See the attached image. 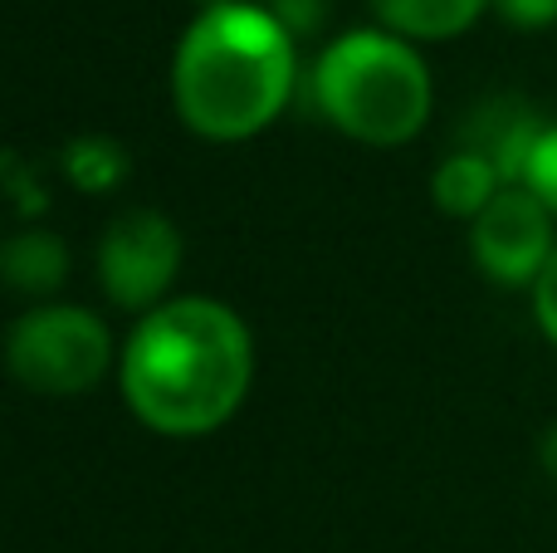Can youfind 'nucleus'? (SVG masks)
Segmentation results:
<instances>
[{"label": "nucleus", "mask_w": 557, "mask_h": 553, "mask_svg": "<svg viewBox=\"0 0 557 553\" xmlns=\"http://www.w3.org/2000/svg\"><path fill=\"white\" fill-rule=\"evenodd\" d=\"M123 172H127V157L108 137H84V143L69 147V176L84 192H108V186L123 182Z\"/></svg>", "instance_id": "obj_10"}, {"label": "nucleus", "mask_w": 557, "mask_h": 553, "mask_svg": "<svg viewBox=\"0 0 557 553\" xmlns=\"http://www.w3.org/2000/svg\"><path fill=\"white\" fill-rule=\"evenodd\" d=\"M318 113L367 147H401L431 123V69L411 39L392 29H352L333 39L313 69Z\"/></svg>", "instance_id": "obj_3"}, {"label": "nucleus", "mask_w": 557, "mask_h": 553, "mask_svg": "<svg viewBox=\"0 0 557 553\" xmlns=\"http://www.w3.org/2000/svg\"><path fill=\"white\" fill-rule=\"evenodd\" d=\"M182 250L186 245L172 216L133 206V211L113 216L98 241V284L117 309L152 314L157 304H166V290L182 270Z\"/></svg>", "instance_id": "obj_5"}, {"label": "nucleus", "mask_w": 557, "mask_h": 553, "mask_svg": "<svg viewBox=\"0 0 557 553\" xmlns=\"http://www.w3.org/2000/svg\"><path fill=\"white\" fill-rule=\"evenodd\" d=\"M382 29L401 39H455L494 5V0H367Z\"/></svg>", "instance_id": "obj_8"}, {"label": "nucleus", "mask_w": 557, "mask_h": 553, "mask_svg": "<svg viewBox=\"0 0 557 553\" xmlns=\"http://www.w3.org/2000/svg\"><path fill=\"white\" fill-rule=\"evenodd\" d=\"M539 460H543V470L557 480V421L548 431H543V441H539Z\"/></svg>", "instance_id": "obj_14"}, {"label": "nucleus", "mask_w": 557, "mask_h": 553, "mask_svg": "<svg viewBox=\"0 0 557 553\" xmlns=\"http://www.w3.org/2000/svg\"><path fill=\"white\" fill-rule=\"evenodd\" d=\"M5 368L39 397H78L94 392L113 368V333L94 309L45 304L15 319L5 339Z\"/></svg>", "instance_id": "obj_4"}, {"label": "nucleus", "mask_w": 557, "mask_h": 553, "mask_svg": "<svg viewBox=\"0 0 557 553\" xmlns=\"http://www.w3.org/2000/svg\"><path fill=\"white\" fill-rule=\"evenodd\" d=\"M0 270H5V280L15 284V290L45 294L64 280V245L49 231H25L15 245L0 250Z\"/></svg>", "instance_id": "obj_9"}, {"label": "nucleus", "mask_w": 557, "mask_h": 553, "mask_svg": "<svg viewBox=\"0 0 557 553\" xmlns=\"http://www.w3.org/2000/svg\"><path fill=\"white\" fill-rule=\"evenodd\" d=\"M294 78V29L264 5L215 0L176 45L172 103L206 143H245L288 108Z\"/></svg>", "instance_id": "obj_2"}, {"label": "nucleus", "mask_w": 557, "mask_h": 553, "mask_svg": "<svg viewBox=\"0 0 557 553\" xmlns=\"http://www.w3.org/2000/svg\"><path fill=\"white\" fill-rule=\"evenodd\" d=\"M504 186H509V182H504L499 167H494L490 157L470 152V147L450 152L441 167H435V176H431L435 206H441L445 216H455V221H474V216H480L484 206L504 192Z\"/></svg>", "instance_id": "obj_7"}, {"label": "nucleus", "mask_w": 557, "mask_h": 553, "mask_svg": "<svg viewBox=\"0 0 557 553\" xmlns=\"http://www.w3.org/2000/svg\"><path fill=\"white\" fill-rule=\"evenodd\" d=\"M255 378L245 319L221 299L186 294L143 314L117 353L133 417L157 437H211L240 411Z\"/></svg>", "instance_id": "obj_1"}, {"label": "nucleus", "mask_w": 557, "mask_h": 553, "mask_svg": "<svg viewBox=\"0 0 557 553\" xmlns=\"http://www.w3.org/2000/svg\"><path fill=\"white\" fill-rule=\"evenodd\" d=\"M211 5H215V0H211Z\"/></svg>", "instance_id": "obj_15"}, {"label": "nucleus", "mask_w": 557, "mask_h": 553, "mask_svg": "<svg viewBox=\"0 0 557 553\" xmlns=\"http://www.w3.org/2000/svg\"><path fill=\"white\" fill-rule=\"evenodd\" d=\"M519 186H529V192L557 216V123H543L539 143H533L529 162H523V182Z\"/></svg>", "instance_id": "obj_11"}, {"label": "nucleus", "mask_w": 557, "mask_h": 553, "mask_svg": "<svg viewBox=\"0 0 557 553\" xmlns=\"http://www.w3.org/2000/svg\"><path fill=\"white\" fill-rule=\"evenodd\" d=\"M533 319H539V329H543V339L557 348V255L548 260V270L539 274V284H533Z\"/></svg>", "instance_id": "obj_13"}, {"label": "nucleus", "mask_w": 557, "mask_h": 553, "mask_svg": "<svg viewBox=\"0 0 557 553\" xmlns=\"http://www.w3.org/2000/svg\"><path fill=\"white\" fill-rule=\"evenodd\" d=\"M504 25L513 29H548L557 25V0H494Z\"/></svg>", "instance_id": "obj_12"}, {"label": "nucleus", "mask_w": 557, "mask_h": 553, "mask_svg": "<svg viewBox=\"0 0 557 553\" xmlns=\"http://www.w3.org/2000/svg\"><path fill=\"white\" fill-rule=\"evenodd\" d=\"M553 221L557 216L529 186H504L470 221V255L480 265V274L504 284V290H533L557 255Z\"/></svg>", "instance_id": "obj_6"}]
</instances>
